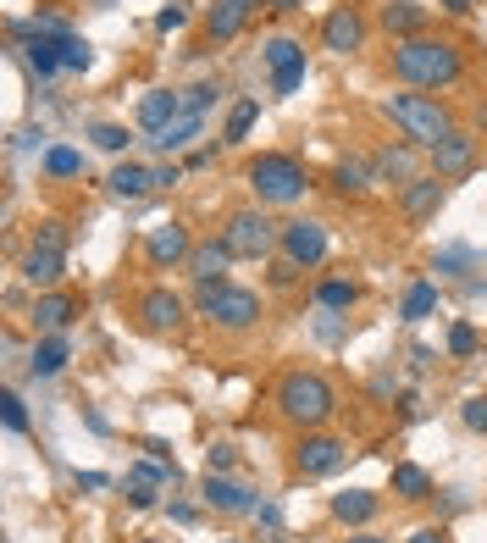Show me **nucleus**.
<instances>
[{
	"label": "nucleus",
	"instance_id": "obj_1",
	"mask_svg": "<svg viewBox=\"0 0 487 543\" xmlns=\"http://www.w3.org/2000/svg\"><path fill=\"white\" fill-rule=\"evenodd\" d=\"M460 45H449V39H432V34H416V39H399L393 45V73L404 78V84L416 89H443L460 78Z\"/></svg>",
	"mask_w": 487,
	"mask_h": 543
},
{
	"label": "nucleus",
	"instance_id": "obj_2",
	"mask_svg": "<svg viewBox=\"0 0 487 543\" xmlns=\"http://www.w3.org/2000/svg\"><path fill=\"white\" fill-rule=\"evenodd\" d=\"M277 411L294 427H321L338 411V394H333V383L316 372H288L283 383H277Z\"/></svg>",
	"mask_w": 487,
	"mask_h": 543
},
{
	"label": "nucleus",
	"instance_id": "obj_3",
	"mask_svg": "<svg viewBox=\"0 0 487 543\" xmlns=\"http://www.w3.org/2000/svg\"><path fill=\"white\" fill-rule=\"evenodd\" d=\"M388 117L404 128V139L416 150H432L438 139L454 133V117L438 95H388Z\"/></svg>",
	"mask_w": 487,
	"mask_h": 543
},
{
	"label": "nucleus",
	"instance_id": "obj_4",
	"mask_svg": "<svg viewBox=\"0 0 487 543\" xmlns=\"http://www.w3.org/2000/svg\"><path fill=\"white\" fill-rule=\"evenodd\" d=\"M250 189L261 194V206H294V200H305L310 178L294 156H255L250 161Z\"/></svg>",
	"mask_w": 487,
	"mask_h": 543
},
{
	"label": "nucleus",
	"instance_id": "obj_5",
	"mask_svg": "<svg viewBox=\"0 0 487 543\" xmlns=\"http://www.w3.org/2000/svg\"><path fill=\"white\" fill-rule=\"evenodd\" d=\"M200 311L227 333H244V327L261 322V294L233 289V283H200Z\"/></svg>",
	"mask_w": 487,
	"mask_h": 543
},
{
	"label": "nucleus",
	"instance_id": "obj_6",
	"mask_svg": "<svg viewBox=\"0 0 487 543\" xmlns=\"http://www.w3.org/2000/svg\"><path fill=\"white\" fill-rule=\"evenodd\" d=\"M61 272H67V228L61 222H39L34 250L23 255V278L34 289H50V283H61Z\"/></svg>",
	"mask_w": 487,
	"mask_h": 543
},
{
	"label": "nucleus",
	"instance_id": "obj_7",
	"mask_svg": "<svg viewBox=\"0 0 487 543\" xmlns=\"http://www.w3.org/2000/svg\"><path fill=\"white\" fill-rule=\"evenodd\" d=\"M222 244L238 255V261H261V255H272V244H283V233L266 222V211H238V217L222 228Z\"/></svg>",
	"mask_w": 487,
	"mask_h": 543
},
{
	"label": "nucleus",
	"instance_id": "obj_8",
	"mask_svg": "<svg viewBox=\"0 0 487 543\" xmlns=\"http://www.w3.org/2000/svg\"><path fill=\"white\" fill-rule=\"evenodd\" d=\"M266 67H272V95H294L305 84V45L299 39H266Z\"/></svg>",
	"mask_w": 487,
	"mask_h": 543
},
{
	"label": "nucleus",
	"instance_id": "obj_9",
	"mask_svg": "<svg viewBox=\"0 0 487 543\" xmlns=\"http://www.w3.org/2000/svg\"><path fill=\"white\" fill-rule=\"evenodd\" d=\"M349 460V444L344 438H327V433H310L305 444L294 449V466L305 471V477H327V471H338Z\"/></svg>",
	"mask_w": 487,
	"mask_h": 543
},
{
	"label": "nucleus",
	"instance_id": "obj_10",
	"mask_svg": "<svg viewBox=\"0 0 487 543\" xmlns=\"http://www.w3.org/2000/svg\"><path fill=\"white\" fill-rule=\"evenodd\" d=\"M283 255H288V261H299V266L327 261V228H321V222H310V217L283 222Z\"/></svg>",
	"mask_w": 487,
	"mask_h": 543
},
{
	"label": "nucleus",
	"instance_id": "obj_11",
	"mask_svg": "<svg viewBox=\"0 0 487 543\" xmlns=\"http://www.w3.org/2000/svg\"><path fill=\"white\" fill-rule=\"evenodd\" d=\"M167 483L178 488V471L161 466V460H144V466H133V471H128V505H133V510H150L155 494H161Z\"/></svg>",
	"mask_w": 487,
	"mask_h": 543
},
{
	"label": "nucleus",
	"instance_id": "obj_12",
	"mask_svg": "<svg viewBox=\"0 0 487 543\" xmlns=\"http://www.w3.org/2000/svg\"><path fill=\"white\" fill-rule=\"evenodd\" d=\"M360 39H366V23H360L355 6H338L327 23H321V45L338 50V56H349V50H360Z\"/></svg>",
	"mask_w": 487,
	"mask_h": 543
},
{
	"label": "nucleus",
	"instance_id": "obj_13",
	"mask_svg": "<svg viewBox=\"0 0 487 543\" xmlns=\"http://www.w3.org/2000/svg\"><path fill=\"white\" fill-rule=\"evenodd\" d=\"M427 156H432V172H438V178H454V172H465L476 161V139L454 128L449 139H438V145L427 150Z\"/></svg>",
	"mask_w": 487,
	"mask_h": 543
},
{
	"label": "nucleus",
	"instance_id": "obj_14",
	"mask_svg": "<svg viewBox=\"0 0 487 543\" xmlns=\"http://www.w3.org/2000/svg\"><path fill=\"white\" fill-rule=\"evenodd\" d=\"M255 6H261V0H216L211 23H205L211 45H227V39H238V34H244V23L255 17Z\"/></svg>",
	"mask_w": 487,
	"mask_h": 543
},
{
	"label": "nucleus",
	"instance_id": "obj_15",
	"mask_svg": "<svg viewBox=\"0 0 487 543\" xmlns=\"http://www.w3.org/2000/svg\"><path fill=\"white\" fill-rule=\"evenodd\" d=\"M183 311H189V305H183L172 289H150L139 300V316H144L150 333H172V327H183Z\"/></svg>",
	"mask_w": 487,
	"mask_h": 543
},
{
	"label": "nucleus",
	"instance_id": "obj_16",
	"mask_svg": "<svg viewBox=\"0 0 487 543\" xmlns=\"http://www.w3.org/2000/svg\"><path fill=\"white\" fill-rule=\"evenodd\" d=\"M178 117H189V111H183V95H172V89H150V95L139 100V128L144 133H161Z\"/></svg>",
	"mask_w": 487,
	"mask_h": 543
},
{
	"label": "nucleus",
	"instance_id": "obj_17",
	"mask_svg": "<svg viewBox=\"0 0 487 543\" xmlns=\"http://www.w3.org/2000/svg\"><path fill=\"white\" fill-rule=\"evenodd\" d=\"M189 255H194V244H189V228H183V222H167V228L150 233V261L155 266H178V261H189Z\"/></svg>",
	"mask_w": 487,
	"mask_h": 543
},
{
	"label": "nucleus",
	"instance_id": "obj_18",
	"mask_svg": "<svg viewBox=\"0 0 487 543\" xmlns=\"http://www.w3.org/2000/svg\"><path fill=\"white\" fill-rule=\"evenodd\" d=\"M227 261H238V255L227 250L222 239H205V244H194V255H189V272H194V283H222Z\"/></svg>",
	"mask_w": 487,
	"mask_h": 543
},
{
	"label": "nucleus",
	"instance_id": "obj_19",
	"mask_svg": "<svg viewBox=\"0 0 487 543\" xmlns=\"http://www.w3.org/2000/svg\"><path fill=\"white\" fill-rule=\"evenodd\" d=\"M200 494H205V505H211V510H227V516H238V510H255V494H250V488H244V483H227V477H216V471L205 477Z\"/></svg>",
	"mask_w": 487,
	"mask_h": 543
},
{
	"label": "nucleus",
	"instance_id": "obj_20",
	"mask_svg": "<svg viewBox=\"0 0 487 543\" xmlns=\"http://www.w3.org/2000/svg\"><path fill=\"white\" fill-rule=\"evenodd\" d=\"M438 206H443V178H416V183H404V217H410V222H427Z\"/></svg>",
	"mask_w": 487,
	"mask_h": 543
},
{
	"label": "nucleus",
	"instance_id": "obj_21",
	"mask_svg": "<svg viewBox=\"0 0 487 543\" xmlns=\"http://www.w3.org/2000/svg\"><path fill=\"white\" fill-rule=\"evenodd\" d=\"M72 316H78V300H72V294H39L34 300V327L39 333H61Z\"/></svg>",
	"mask_w": 487,
	"mask_h": 543
},
{
	"label": "nucleus",
	"instance_id": "obj_22",
	"mask_svg": "<svg viewBox=\"0 0 487 543\" xmlns=\"http://www.w3.org/2000/svg\"><path fill=\"white\" fill-rule=\"evenodd\" d=\"M382 28L416 39L421 28H427V6H416V0H388V6H382Z\"/></svg>",
	"mask_w": 487,
	"mask_h": 543
},
{
	"label": "nucleus",
	"instance_id": "obj_23",
	"mask_svg": "<svg viewBox=\"0 0 487 543\" xmlns=\"http://www.w3.org/2000/svg\"><path fill=\"white\" fill-rule=\"evenodd\" d=\"M333 516L344 521V527H366V521L377 516V494H371V488H349V494H333Z\"/></svg>",
	"mask_w": 487,
	"mask_h": 543
},
{
	"label": "nucleus",
	"instance_id": "obj_24",
	"mask_svg": "<svg viewBox=\"0 0 487 543\" xmlns=\"http://www.w3.org/2000/svg\"><path fill=\"white\" fill-rule=\"evenodd\" d=\"M67 338H61V333H45V338H39V344H34V361H28V372H34V377H56L61 372V366H67Z\"/></svg>",
	"mask_w": 487,
	"mask_h": 543
},
{
	"label": "nucleus",
	"instance_id": "obj_25",
	"mask_svg": "<svg viewBox=\"0 0 487 543\" xmlns=\"http://www.w3.org/2000/svg\"><path fill=\"white\" fill-rule=\"evenodd\" d=\"M144 189H155V172L139 167V161H122V167L111 172V194H117V200H139Z\"/></svg>",
	"mask_w": 487,
	"mask_h": 543
},
{
	"label": "nucleus",
	"instance_id": "obj_26",
	"mask_svg": "<svg viewBox=\"0 0 487 543\" xmlns=\"http://www.w3.org/2000/svg\"><path fill=\"white\" fill-rule=\"evenodd\" d=\"M371 167H377V178H399V189H404V183H416V178H410V167H416V145L377 150V161H371Z\"/></svg>",
	"mask_w": 487,
	"mask_h": 543
},
{
	"label": "nucleus",
	"instance_id": "obj_27",
	"mask_svg": "<svg viewBox=\"0 0 487 543\" xmlns=\"http://www.w3.org/2000/svg\"><path fill=\"white\" fill-rule=\"evenodd\" d=\"M189 139H200V117H178V122H167L161 133H150V145L161 150V156H172V150H183Z\"/></svg>",
	"mask_w": 487,
	"mask_h": 543
},
{
	"label": "nucleus",
	"instance_id": "obj_28",
	"mask_svg": "<svg viewBox=\"0 0 487 543\" xmlns=\"http://www.w3.org/2000/svg\"><path fill=\"white\" fill-rule=\"evenodd\" d=\"M393 494H399V499H427L432 494V477L421 466H410V460H399V466H393Z\"/></svg>",
	"mask_w": 487,
	"mask_h": 543
},
{
	"label": "nucleus",
	"instance_id": "obj_29",
	"mask_svg": "<svg viewBox=\"0 0 487 543\" xmlns=\"http://www.w3.org/2000/svg\"><path fill=\"white\" fill-rule=\"evenodd\" d=\"M56 45H61V67H67V73H89V61H95V45H89V39L56 34Z\"/></svg>",
	"mask_w": 487,
	"mask_h": 543
},
{
	"label": "nucleus",
	"instance_id": "obj_30",
	"mask_svg": "<svg viewBox=\"0 0 487 543\" xmlns=\"http://www.w3.org/2000/svg\"><path fill=\"white\" fill-rule=\"evenodd\" d=\"M333 183H338V189H344V194H366L371 189V183H377V167H360V161H338V167H333Z\"/></svg>",
	"mask_w": 487,
	"mask_h": 543
},
{
	"label": "nucleus",
	"instance_id": "obj_31",
	"mask_svg": "<svg viewBox=\"0 0 487 543\" xmlns=\"http://www.w3.org/2000/svg\"><path fill=\"white\" fill-rule=\"evenodd\" d=\"M45 172L50 178H78V172H84V156H78L72 145H50L45 150Z\"/></svg>",
	"mask_w": 487,
	"mask_h": 543
},
{
	"label": "nucleus",
	"instance_id": "obj_32",
	"mask_svg": "<svg viewBox=\"0 0 487 543\" xmlns=\"http://www.w3.org/2000/svg\"><path fill=\"white\" fill-rule=\"evenodd\" d=\"M255 117H261V100H238L233 111H227V145H238V139H244V133L255 128Z\"/></svg>",
	"mask_w": 487,
	"mask_h": 543
},
{
	"label": "nucleus",
	"instance_id": "obj_33",
	"mask_svg": "<svg viewBox=\"0 0 487 543\" xmlns=\"http://www.w3.org/2000/svg\"><path fill=\"white\" fill-rule=\"evenodd\" d=\"M432 311H438V289L432 283H416V289L404 294V322H427Z\"/></svg>",
	"mask_w": 487,
	"mask_h": 543
},
{
	"label": "nucleus",
	"instance_id": "obj_34",
	"mask_svg": "<svg viewBox=\"0 0 487 543\" xmlns=\"http://www.w3.org/2000/svg\"><path fill=\"white\" fill-rule=\"evenodd\" d=\"M316 300L327 305V311H349V305L360 300V289H355V283H344V278H333V283H321V289H316Z\"/></svg>",
	"mask_w": 487,
	"mask_h": 543
},
{
	"label": "nucleus",
	"instance_id": "obj_35",
	"mask_svg": "<svg viewBox=\"0 0 487 543\" xmlns=\"http://www.w3.org/2000/svg\"><path fill=\"white\" fill-rule=\"evenodd\" d=\"M89 139H95L100 150H111V156H117V150H128V128H122V122H100Z\"/></svg>",
	"mask_w": 487,
	"mask_h": 543
},
{
	"label": "nucleus",
	"instance_id": "obj_36",
	"mask_svg": "<svg viewBox=\"0 0 487 543\" xmlns=\"http://www.w3.org/2000/svg\"><path fill=\"white\" fill-rule=\"evenodd\" d=\"M0 416H6V427H12V433H28V405L12 394V388L0 394Z\"/></svg>",
	"mask_w": 487,
	"mask_h": 543
},
{
	"label": "nucleus",
	"instance_id": "obj_37",
	"mask_svg": "<svg viewBox=\"0 0 487 543\" xmlns=\"http://www.w3.org/2000/svg\"><path fill=\"white\" fill-rule=\"evenodd\" d=\"M216 95H222L216 84H194V89H183V111H189V117H200V111L211 106Z\"/></svg>",
	"mask_w": 487,
	"mask_h": 543
},
{
	"label": "nucleus",
	"instance_id": "obj_38",
	"mask_svg": "<svg viewBox=\"0 0 487 543\" xmlns=\"http://www.w3.org/2000/svg\"><path fill=\"white\" fill-rule=\"evenodd\" d=\"M449 355L454 361H465V355H476V327H449Z\"/></svg>",
	"mask_w": 487,
	"mask_h": 543
},
{
	"label": "nucleus",
	"instance_id": "obj_39",
	"mask_svg": "<svg viewBox=\"0 0 487 543\" xmlns=\"http://www.w3.org/2000/svg\"><path fill=\"white\" fill-rule=\"evenodd\" d=\"M460 416H465V427H471V433H487V394L482 399H465Z\"/></svg>",
	"mask_w": 487,
	"mask_h": 543
},
{
	"label": "nucleus",
	"instance_id": "obj_40",
	"mask_svg": "<svg viewBox=\"0 0 487 543\" xmlns=\"http://www.w3.org/2000/svg\"><path fill=\"white\" fill-rule=\"evenodd\" d=\"M471 266V250L465 244H449V250H438V272H465Z\"/></svg>",
	"mask_w": 487,
	"mask_h": 543
},
{
	"label": "nucleus",
	"instance_id": "obj_41",
	"mask_svg": "<svg viewBox=\"0 0 487 543\" xmlns=\"http://www.w3.org/2000/svg\"><path fill=\"white\" fill-rule=\"evenodd\" d=\"M183 23H189V6H183V0H172L167 12L155 17V28H161V34H172V28H183Z\"/></svg>",
	"mask_w": 487,
	"mask_h": 543
},
{
	"label": "nucleus",
	"instance_id": "obj_42",
	"mask_svg": "<svg viewBox=\"0 0 487 543\" xmlns=\"http://www.w3.org/2000/svg\"><path fill=\"white\" fill-rule=\"evenodd\" d=\"M205 466L227 471V466H233V444H211V449H205Z\"/></svg>",
	"mask_w": 487,
	"mask_h": 543
},
{
	"label": "nucleus",
	"instance_id": "obj_43",
	"mask_svg": "<svg viewBox=\"0 0 487 543\" xmlns=\"http://www.w3.org/2000/svg\"><path fill=\"white\" fill-rule=\"evenodd\" d=\"M272 283H277V289H288V283H299V261H288V255H283V261L272 266Z\"/></svg>",
	"mask_w": 487,
	"mask_h": 543
},
{
	"label": "nucleus",
	"instance_id": "obj_44",
	"mask_svg": "<svg viewBox=\"0 0 487 543\" xmlns=\"http://www.w3.org/2000/svg\"><path fill=\"white\" fill-rule=\"evenodd\" d=\"M144 449H150V460H161V466H172V471H178V460H172V449L161 444V438H150V444H144Z\"/></svg>",
	"mask_w": 487,
	"mask_h": 543
},
{
	"label": "nucleus",
	"instance_id": "obj_45",
	"mask_svg": "<svg viewBox=\"0 0 487 543\" xmlns=\"http://www.w3.org/2000/svg\"><path fill=\"white\" fill-rule=\"evenodd\" d=\"M106 483H111L106 471H78V488H106Z\"/></svg>",
	"mask_w": 487,
	"mask_h": 543
},
{
	"label": "nucleus",
	"instance_id": "obj_46",
	"mask_svg": "<svg viewBox=\"0 0 487 543\" xmlns=\"http://www.w3.org/2000/svg\"><path fill=\"white\" fill-rule=\"evenodd\" d=\"M410 543H449L438 527H421V532H410Z\"/></svg>",
	"mask_w": 487,
	"mask_h": 543
},
{
	"label": "nucleus",
	"instance_id": "obj_47",
	"mask_svg": "<svg viewBox=\"0 0 487 543\" xmlns=\"http://www.w3.org/2000/svg\"><path fill=\"white\" fill-rule=\"evenodd\" d=\"M438 6H443V12H454V17H465V12H471V0H438Z\"/></svg>",
	"mask_w": 487,
	"mask_h": 543
},
{
	"label": "nucleus",
	"instance_id": "obj_48",
	"mask_svg": "<svg viewBox=\"0 0 487 543\" xmlns=\"http://www.w3.org/2000/svg\"><path fill=\"white\" fill-rule=\"evenodd\" d=\"M305 0H272V12H299Z\"/></svg>",
	"mask_w": 487,
	"mask_h": 543
},
{
	"label": "nucleus",
	"instance_id": "obj_49",
	"mask_svg": "<svg viewBox=\"0 0 487 543\" xmlns=\"http://www.w3.org/2000/svg\"><path fill=\"white\" fill-rule=\"evenodd\" d=\"M344 543H382V538H366V532H360V538H344Z\"/></svg>",
	"mask_w": 487,
	"mask_h": 543
},
{
	"label": "nucleus",
	"instance_id": "obj_50",
	"mask_svg": "<svg viewBox=\"0 0 487 543\" xmlns=\"http://www.w3.org/2000/svg\"><path fill=\"white\" fill-rule=\"evenodd\" d=\"M144 543H155V538H144Z\"/></svg>",
	"mask_w": 487,
	"mask_h": 543
}]
</instances>
